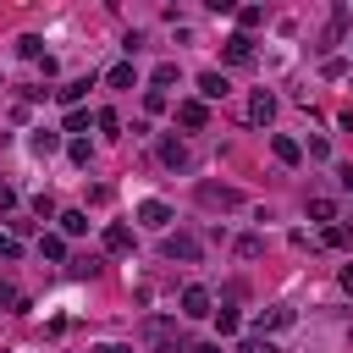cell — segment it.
<instances>
[{
	"label": "cell",
	"mask_w": 353,
	"mask_h": 353,
	"mask_svg": "<svg viewBox=\"0 0 353 353\" xmlns=\"http://www.w3.org/2000/svg\"><path fill=\"white\" fill-rule=\"evenodd\" d=\"M99 353H132V347H121V342H105V347H99Z\"/></svg>",
	"instance_id": "cell-34"
},
{
	"label": "cell",
	"mask_w": 353,
	"mask_h": 353,
	"mask_svg": "<svg viewBox=\"0 0 353 353\" xmlns=\"http://www.w3.org/2000/svg\"><path fill=\"white\" fill-rule=\"evenodd\" d=\"M105 248H110V254H127V248H132V226H121V221L105 226Z\"/></svg>",
	"instance_id": "cell-11"
},
{
	"label": "cell",
	"mask_w": 353,
	"mask_h": 353,
	"mask_svg": "<svg viewBox=\"0 0 353 353\" xmlns=\"http://www.w3.org/2000/svg\"><path fill=\"white\" fill-rule=\"evenodd\" d=\"M270 154H276L281 165H298V160H303V149H298V138H287V132H276V138H270Z\"/></svg>",
	"instance_id": "cell-9"
},
{
	"label": "cell",
	"mask_w": 353,
	"mask_h": 353,
	"mask_svg": "<svg viewBox=\"0 0 353 353\" xmlns=\"http://www.w3.org/2000/svg\"><path fill=\"white\" fill-rule=\"evenodd\" d=\"M143 336H149V347H154V353H188V342L176 336V325H171V320H160V314H149V320H143Z\"/></svg>",
	"instance_id": "cell-1"
},
{
	"label": "cell",
	"mask_w": 353,
	"mask_h": 353,
	"mask_svg": "<svg viewBox=\"0 0 353 353\" xmlns=\"http://www.w3.org/2000/svg\"><path fill=\"white\" fill-rule=\"evenodd\" d=\"M226 61H232V66H248V61H254V39H248V33H232V39H226Z\"/></svg>",
	"instance_id": "cell-7"
},
{
	"label": "cell",
	"mask_w": 353,
	"mask_h": 353,
	"mask_svg": "<svg viewBox=\"0 0 353 353\" xmlns=\"http://www.w3.org/2000/svg\"><path fill=\"white\" fill-rule=\"evenodd\" d=\"M237 22H243V28H259V22H265V11H259V6H243V11H237Z\"/></svg>",
	"instance_id": "cell-25"
},
{
	"label": "cell",
	"mask_w": 353,
	"mask_h": 353,
	"mask_svg": "<svg viewBox=\"0 0 353 353\" xmlns=\"http://www.w3.org/2000/svg\"><path fill=\"white\" fill-rule=\"evenodd\" d=\"M342 292H353V265H347V270H342Z\"/></svg>",
	"instance_id": "cell-33"
},
{
	"label": "cell",
	"mask_w": 353,
	"mask_h": 353,
	"mask_svg": "<svg viewBox=\"0 0 353 353\" xmlns=\"http://www.w3.org/2000/svg\"><path fill=\"white\" fill-rule=\"evenodd\" d=\"M17 254H22V243L17 237H0V259H17Z\"/></svg>",
	"instance_id": "cell-30"
},
{
	"label": "cell",
	"mask_w": 353,
	"mask_h": 353,
	"mask_svg": "<svg viewBox=\"0 0 353 353\" xmlns=\"http://www.w3.org/2000/svg\"><path fill=\"white\" fill-rule=\"evenodd\" d=\"M94 127H99V132H121V116H116V110H99Z\"/></svg>",
	"instance_id": "cell-22"
},
{
	"label": "cell",
	"mask_w": 353,
	"mask_h": 353,
	"mask_svg": "<svg viewBox=\"0 0 353 353\" xmlns=\"http://www.w3.org/2000/svg\"><path fill=\"white\" fill-rule=\"evenodd\" d=\"M254 325H259V336H265V331H281V325H292V309H259Z\"/></svg>",
	"instance_id": "cell-12"
},
{
	"label": "cell",
	"mask_w": 353,
	"mask_h": 353,
	"mask_svg": "<svg viewBox=\"0 0 353 353\" xmlns=\"http://www.w3.org/2000/svg\"><path fill=\"white\" fill-rule=\"evenodd\" d=\"M336 188H342V193H353V160H347V165H336Z\"/></svg>",
	"instance_id": "cell-29"
},
{
	"label": "cell",
	"mask_w": 353,
	"mask_h": 353,
	"mask_svg": "<svg viewBox=\"0 0 353 353\" xmlns=\"http://www.w3.org/2000/svg\"><path fill=\"white\" fill-rule=\"evenodd\" d=\"M320 243H325V248H342V243H347V226H325V237H320Z\"/></svg>",
	"instance_id": "cell-27"
},
{
	"label": "cell",
	"mask_w": 353,
	"mask_h": 353,
	"mask_svg": "<svg viewBox=\"0 0 353 353\" xmlns=\"http://www.w3.org/2000/svg\"><path fill=\"white\" fill-rule=\"evenodd\" d=\"M6 303H22V298H17V287H11V281H0V309H6Z\"/></svg>",
	"instance_id": "cell-31"
},
{
	"label": "cell",
	"mask_w": 353,
	"mask_h": 353,
	"mask_svg": "<svg viewBox=\"0 0 353 353\" xmlns=\"http://www.w3.org/2000/svg\"><path fill=\"white\" fill-rule=\"evenodd\" d=\"M66 132H88V110H66Z\"/></svg>",
	"instance_id": "cell-26"
},
{
	"label": "cell",
	"mask_w": 353,
	"mask_h": 353,
	"mask_svg": "<svg viewBox=\"0 0 353 353\" xmlns=\"http://www.w3.org/2000/svg\"><path fill=\"white\" fill-rule=\"evenodd\" d=\"M138 221H143V226H154V232H165V226H171V204L143 199V204H138Z\"/></svg>",
	"instance_id": "cell-5"
},
{
	"label": "cell",
	"mask_w": 353,
	"mask_h": 353,
	"mask_svg": "<svg viewBox=\"0 0 353 353\" xmlns=\"http://www.w3.org/2000/svg\"><path fill=\"white\" fill-rule=\"evenodd\" d=\"M171 83H176V61H160V66H154V88H160V94H165V88H171Z\"/></svg>",
	"instance_id": "cell-19"
},
{
	"label": "cell",
	"mask_w": 353,
	"mask_h": 353,
	"mask_svg": "<svg viewBox=\"0 0 353 353\" xmlns=\"http://www.w3.org/2000/svg\"><path fill=\"white\" fill-rule=\"evenodd\" d=\"M176 121H182V127H193V132H199V127H204V121H210V110H204V99H182V105H176Z\"/></svg>",
	"instance_id": "cell-8"
},
{
	"label": "cell",
	"mask_w": 353,
	"mask_h": 353,
	"mask_svg": "<svg viewBox=\"0 0 353 353\" xmlns=\"http://www.w3.org/2000/svg\"><path fill=\"white\" fill-rule=\"evenodd\" d=\"M11 204H17V193H11L6 182H0V210H11Z\"/></svg>",
	"instance_id": "cell-32"
},
{
	"label": "cell",
	"mask_w": 353,
	"mask_h": 353,
	"mask_svg": "<svg viewBox=\"0 0 353 353\" xmlns=\"http://www.w3.org/2000/svg\"><path fill=\"white\" fill-rule=\"evenodd\" d=\"M210 303H215V298H210V287H188V292H182V314H188V320H204V314H215Z\"/></svg>",
	"instance_id": "cell-4"
},
{
	"label": "cell",
	"mask_w": 353,
	"mask_h": 353,
	"mask_svg": "<svg viewBox=\"0 0 353 353\" xmlns=\"http://www.w3.org/2000/svg\"><path fill=\"white\" fill-rule=\"evenodd\" d=\"M143 110H149V116H154V110H165V94H160V88H149V94H143Z\"/></svg>",
	"instance_id": "cell-28"
},
{
	"label": "cell",
	"mask_w": 353,
	"mask_h": 353,
	"mask_svg": "<svg viewBox=\"0 0 353 353\" xmlns=\"http://www.w3.org/2000/svg\"><path fill=\"white\" fill-rule=\"evenodd\" d=\"M61 232H66V237H83V232H88V215H83V210H66V215H61Z\"/></svg>",
	"instance_id": "cell-16"
},
{
	"label": "cell",
	"mask_w": 353,
	"mask_h": 353,
	"mask_svg": "<svg viewBox=\"0 0 353 353\" xmlns=\"http://www.w3.org/2000/svg\"><path fill=\"white\" fill-rule=\"evenodd\" d=\"M39 254H44V259H66V237L44 232V237H39Z\"/></svg>",
	"instance_id": "cell-17"
},
{
	"label": "cell",
	"mask_w": 353,
	"mask_h": 353,
	"mask_svg": "<svg viewBox=\"0 0 353 353\" xmlns=\"http://www.w3.org/2000/svg\"><path fill=\"white\" fill-rule=\"evenodd\" d=\"M215 325H221V336H237V325H243V320H237L232 309H221V314H215Z\"/></svg>",
	"instance_id": "cell-23"
},
{
	"label": "cell",
	"mask_w": 353,
	"mask_h": 353,
	"mask_svg": "<svg viewBox=\"0 0 353 353\" xmlns=\"http://www.w3.org/2000/svg\"><path fill=\"white\" fill-rule=\"evenodd\" d=\"M309 215H314V221H325V226H331V221H336V204H331V199H325V193H320V199H309Z\"/></svg>",
	"instance_id": "cell-18"
},
{
	"label": "cell",
	"mask_w": 353,
	"mask_h": 353,
	"mask_svg": "<svg viewBox=\"0 0 353 353\" xmlns=\"http://www.w3.org/2000/svg\"><path fill=\"white\" fill-rule=\"evenodd\" d=\"M83 94H88V77H77V83H66V88H61V105H72V110H77V99H83Z\"/></svg>",
	"instance_id": "cell-20"
},
{
	"label": "cell",
	"mask_w": 353,
	"mask_h": 353,
	"mask_svg": "<svg viewBox=\"0 0 353 353\" xmlns=\"http://www.w3.org/2000/svg\"><path fill=\"white\" fill-rule=\"evenodd\" d=\"M237 353H276V342H270V336H248Z\"/></svg>",
	"instance_id": "cell-24"
},
{
	"label": "cell",
	"mask_w": 353,
	"mask_h": 353,
	"mask_svg": "<svg viewBox=\"0 0 353 353\" xmlns=\"http://www.w3.org/2000/svg\"><path fill=\"white\" fill-rule=\"evenodd\" d=\"M199 199H204L210 210H215V204H221V210H237V204H243V193H237V188H221V182H204Z\"/></svg>",
	"instance_id": "cell-3"
},
{
	"label": "cell",
	"mask_w": 353,
	"mask_h": 353,
	"mask_svg": "<svg viewBox=\"0 0 353 353\" xmlns=\"http://www.w3.org/2000/svg\"><path fill=\"white\" fill-rule=\"evenodd\" d=\"M259 254H265V237L259 232H243L237 237V259H259Z\"/></svg>",
	"instance_id": "cell-14"
},
{
	"label": "cell",
	"mask_w": 353,
	"mask_h": 353,
	"mask_svg": "<svg viewBox=\"0 0 353 353\" xmlns=\"http://www.w3.org/2000/svg\"><path fill=\"white\" fill-rule=\"evenodd\" d=\"M199 94L204 99H226V77L221 72H199Z\"/></svg>",
	"instance_id": "cell-13"
},
{
	"label": "cell",
	"mask_w": 353,
	"mask_h": 353,
	"mask_svg": "<svg viewBox=\"0 0 353 353\" xmlns=\"http://www.w3.org/2000/svg\"><path fill=\"white\" fill-rule=\"evenodd\" d=\"M270 116H276V94L259 88V94L248 99V121H254V127H270Z\"/></svg>",
	"instance_id": "cell-6"
},
{
	"label": "cell",
	"mask_w": 353,
	"mask_h": 353,
	"mask_svg": "<svg viewBox=\"0 0 353 353\" xmlns=\"http://www.w3.org/2000/svg\"><path fill=\"white\" fill-rule=\"evenodd\" d=\"M110 88H138V72H132V61L110 66Z\"/></svg>",
	"instance_id": "cell-15"
},
{
	"label": "cell",
	"mask_w": 353,
	"mask_h": 353,
	"mask_svg": "<svg viewBox=\"0 0 353 353\" xmlns=\"http://www.w3.org/2000/svg\"><path fill=\"white\" fill-rule=\"evenodd\" d=\"M160 160H165L171 171H176V165H188V143H182V138H160Z\"/></svg>",
	"instance_id": "cell-10"
},
{
	"label": "cell",
	"mask_w": 353,
	"mask_h": 353,
	"mask_svg": "<svg viewBox=\"0 0 353 353\" xmlns=\"http://www.w3.org/2000/svg\"><path fill=\"white\" fill-rule=\"evenodd\" d=\"M160 254H165V259H182V265H199V259H204V243H199L193 232H165Z\"/></svg>",
	"instance_id": "cell-2"
},
{
	"label": "cell",
	"mask_w": 353,
	"mask_h": 353,
	"mask_svg": "<svg viewBox=\"0 0 353 353\" xmlns=\"http://www.w3.org/2000/svg\"><path fill=\"white\" fill-rule=\"evenodd\" d=\"M55 149H61L55 132H33V154H55Z\"/></svg>",
	"instance_id": "cell-21"
}]
</instances>
